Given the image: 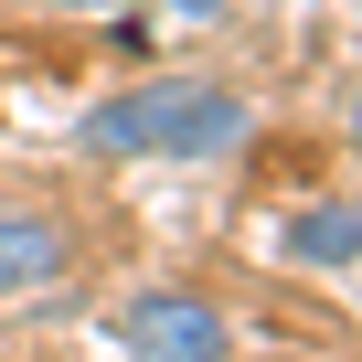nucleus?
I'll use <instances>...</instances> for the list:
<instances>
[{
  "mask_svg": "<svg viewBox=\"0 0 362 362\" xmlns=\"http://www.w3.org/2000/svg\"><path fill=\"white\" fill-rule=\"evenodd\" d=\"M245 96L235 86H203V75H160V86H139V96H107V107H86V149L96 160H224V149H245Z\"/></svg>",
  "mask_w": 362,
  "mask_h": 362,
  "instance_id": "f257e3e1",
  "label": "nucleus"
},
{
  "mask_svg": "<svg viewBox=\"0 0 362 362\" xmlns=\"http://www.w3.org/2000/svg\"><path fill=\"white\" fill-rule=\"evenodd\" d=\"M170 22H224V0H160Z\"/></svg>",
  "mask_w": 362,
  "mask_h": 362,
  "instance_id": "39448f33",
  "label": "nucleus"
},
{
  "mask_svg": "<svg viewBox=\"0 0 362 362\" xmlns=\"http://www.w3.org/2000/svg\"><path fill=\"white\" fill-rule=\"evenodd\" d=\"M64 11H107V0H64Z\"/></svg>",
  "mask_w": 362,
  "mask_h": 362,
  "instance_id": "423d86ee",
  "label": "nucleus"
},
{
  "mask_svg": "<svg viewBox=\"0 0 362 362\" xmlns=\"http://www.w3.org/2000/svg\"><path fill=\"white\" fill-rule=\"evenodd\" d=\"M351 139H362V96H351Z\"/></svg>",
  "mask_w": 362,
  "mask_h": 362,
  "instance_id": "0eeeda50",
  "label": "nucleus"
},
{
  "mask_svg": "<svg viewBox=\"0 0 362 362\" xmlns=\"http://www.w3.org/2000/svg\"><path fill=\"white\" fill-rule=\"evenodd\" d=\"M54 277H75V224L43 203H0V298H33Z\"/></svg>",
  "mask_w": 362,
  "mask_h": 362,
  "instance_id": "7ed1b4c3",
  "label": "nucleus"
},
{
  "mask_svg": "<svg viewBox=\"0 0 362 362\" xmlns=\"http://www.w3.org/2000/svg\"><path fill=\"white\" fill-rule=\"evenodd\" d=\"M277 256L288 267H362V214L351 203H309L277 224Z\"/></svg>",
  "mask_w": 362,
  "mask_h": 362,
  "instance_id": "20e7f679",
  "label": "nucleus"
},
{
  "mask_svg": "<svg viewBox=\"0 0 362 362\" xmlns=\"http://www.w3.org/2000/svg\"><path fill=\"white\" fill-rule=\"evenodd\" d=\"M117 341H128V362H224L235 351L224 341V309L203 288H139L117 309Z\"/></svg>",
  "mask_w": 362,
  "mask_h": 362,
  "instance_id": "f03ea898",
  "label": "nucleus"
}]
</instances>
